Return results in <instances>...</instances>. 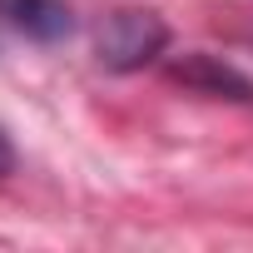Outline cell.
<instances>
[{
    "label": "cell",
    "instance_id": "1",
    "mask_svg": "<svg viewBox=\"0 0 253 253\" xmlns=\"http://www.w3.org/2000/svg\"><path fill=\"white\" fill-rule=\"evenodd\" d=\"M164 50H169V20L149 5H114L94 35V60L114 75H134L164 60Z\"/></svg>",
    "mask_w": 253,
    "mask_h": 253
},
{
    "label": "cell",
    "instance_id": "2",
    "mask_svg": "<svg viewBox=\"0 0 253 253\" xmlns=\"http://www.w3.org/2000/svg\"><path fill=\"white\" fill-rule=\"evenodd\" d=\"M169 75L199 94H213V99H238V104H253V75H243L233 60L223 55H209V50H194L184 60L169 65Z\"/></svg>",
    "mask_w": 253,
    "mask_h": 253
},
{
    "label": "cell",
    "instance_id": "4",
    "mask_svg": "<svg viewBox=\"0 0 253 253\" xmlns=\"http://www.w3.org/2000/svg\"><path fill=\"white\" fill-rule=\"evenodd\" d=\"M10 169H15V144H10V134H5V129H0V179H5Z\"/></svg>",
    "mask_w": 253,
    "mask_h": 253
},
{
    "label": "cell",
    "instance_id": "3",
    "mask_svg": "<svg viewBox=\"0 0 253 253\" xmlns=\"http://www.w3.org/2000/svg\"><path fill=\"white\" fill-rule=\"evenodd\" d=\"M0 30L25 35L35 45H60L75 30V10L65 0H0Z\"/></svg>",
    "mask_w": 253,
    "mask_h": 253
}]
</instances>
